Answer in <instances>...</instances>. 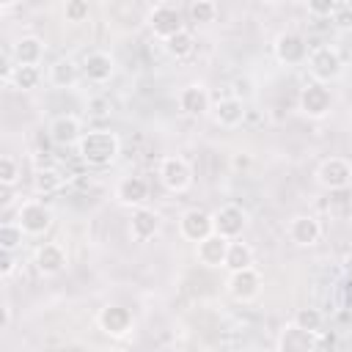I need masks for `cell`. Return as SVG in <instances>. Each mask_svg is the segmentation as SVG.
Here are the masks:
<instances>
[{
    "instance_id": "obj_11",
    "label": "cell",
    "mask_w": 352,
    "mask_h": 352,
    "mask_svg": "<svg viewBox=\"0 0 352 352\" xmlns=\"http://www.w3.org/2000/svg\"><path fill=\"white\" fill-rule=\"evenodd\" d=\"M272 50H275V58H278L280 63H286V66H300V63H305L308 55H311L308 41H305L297 30H283V33H278Z\"/></svg>"
},
{
    "instance_id": "obj_40",
    "label": "cell",
    "mask_w": 352,
    "mask_h": 352,
    "mask_svg": "<svg viewBox=\"0 0 352 352\" xmlns=\"http://www.w3.org/2000/svg\"><path fill=\"white\" fill-rule=\"evenodd\" d=\"M107 352H126L124 346H113V349H107Z\"/></svg>"
},
{
    "instance_id": "obj_22",
    "label": "cell",
    "mask_w": 352,
    "mask_h": 352,
    "mask_svg": "<svg viewBox=\"0 0 352 352\" xmlns=\"http://www.w3.org/2000/svg\"><path fill=\"white\" fill-rule=\"evenodd\" d=\"M228 239H223L220 234H209L206 239H201L195 245V258L204 267H226V256H228Z\"/></svg>"
},
{
    "instance_id": "obj_23",
    "label": "cell",
    "mask_w": 352,
    "mask_h": 352,
    "mask_svg": "<svg viewBox=\"0 0 352 352\" xmlns=\"http://www.w3.org/2000/svg\"><path fill=\"white\" fill-rule=\"evenodd\" d=\"M44 50H47L44 47V38H38V36H22V38L14 41L11 55H14L16 66H38L41 58H44Z\"/></svg>"
},
{
    "instance_id": "obj_37",
    "label": "cell",
    "mask_w": 352,
    "mask_h": 352,
    "mask_svg": "<svg viewBox=\"0 0 352 352\" xmlns=\"http://www.w3.org/2000/svg\"><path fill=\"white\" fill-rule=\"evenodd\" d=\"M330 19L336 22V28H341V30H346V28H352V8H349V6H344V3H338V8H336V14H333Z\"/></svg>"
},
{
    "instance_id": "obj_16",
    "label": "cell",
    "mask_w": 352,
    "mask_h": 352,
    "mask_svg": "<svg viewBox=\"0 0 352 352\" xmlns=\"http://www.w3.org/2000/svg\"><path fill=\"white\" fill-rule=\"evenodd\" d=\"M116 201L129 209H140L148 201V182L143 176H124L116 184Z\"/></svg>"
},
{
    "instance_id": "obj_5",
    "label": "cell",
    "mask_w": 352,
    "mask_h": 352,
    "mask_svg": "<svg viewBox=\"0 0 352 352\" xmlns=\"http://www.w3.org/2000/svg\"><path fill=\"white\" fill-rule=\"evenodd\" d=\"M297 107L302 116L308 118H324L330 110H333V94L327 85L322 82H305L300 88V96H297Z\"/></svg>"
},
{
    "instance_id": "obj_28",
    "label": "cell",
    "mask_w": 352,
    "mask_h": 352,
    "mask_svg": "<svg viewBox=\"0 0 352 352\" xmlns=\"http://www.w3.org/2000/svg\"><path fill=\"white\" fill-rule=\"evenodd\" d=\"M187 14H190V22L209 25V22L217 19V3H212V0H192L187 6Z\"/></svg>"
},
{
    "instance_id": "obj_19",
    "label": "cell",
    "mask_w": 352,
    "mask_h": 352,
    "mask_svg": "<svg viewBox=\"0 0 352 352\" xmlns=\"http://www.w3.org/2000/svg\"><path fill=\"white\" fill-rule=\"evenodd\" d=\"M160 228H162V220H160V214H157L154 209H146V206L132 209V217H129V236H132L135 242H148V239H154V236L160 234Z\"/></svg>"
},
{
    "instance_id": "obj_8",
    "label": "cell",
    "mask_w": 352,
    "mask_h": 352,
    "mask_svg": "<svg viewBox=\"0 0 352 352\" xmlns=\"http://www.w3.org/2000/svg\"><path fill=\"white\" fill-rule=\"evenodd\" d=\"M316 182L319 187L336 192L352 184V162L346 157H327L322 160V165L316 168Z\"/></svg>"
},
{
    "instance_id": "obj_34",
    "label": "cell",
    "mask_w": 352,
    "mask_h": 352,
    "mask_svg": "<svg viewBox=\"0 0 352 352\" xmlns=\"http://www.w3.org/2000/svg\"><path fill=\"white\" fill-rule=\"evenodd\" d=\"M314 352H338V336L333 330L316 333V349Z\"/></svg>"
},
{
    "instance_id": "obj_32",
    "label": "cell",
    "mask_w": 352,
    "mask_h": 352,
    "mask_svg": "<svg viewBox=\"0 0 352 352\" xmlns=\"http://www.w3.org/2000/svg\"><path fill=\"white\" fill-rule=\"evenodd\" d=\"M19 182V162L11 154L0 157V184L3 187H14Z\"/></svg>"
},
{
    "instance_id": "obj_20",
    "label": "cell",
    "mask_w": 352,
    "mask_h": 352,
    "mask_svg": "<svg viewBox=\"0 0 352 352\" xmlns=\"http://www.w3.org/2000/svg\"><path fill=\"white\" fill-rule=\"evenodd\" d=\"M248 110H245V102L239 96H226V99H217L214 107H212V118L217 126L223 129H234L245 121Z\"/></svg>"
},
{
    "instance_id": "obj_18",
    "label": "cell",
    "mask_w": 352,
    "mask_h": 352,
    "mask_svg": "<svg viewBox=\"0 0 352 352\" xmlns=\"http://www.w3.org/2000/svg\"><path fill=\"white\" fill-rule=\"evenodd\" d=\"M176 102H179V110H182L184 116H192V118H198V116H204V113H209V110H212L209 91H206L201 82L184 85V88L179 91Z\"/></svg>"
},
{
    "instance_id": "obj_7",
    "label": "cell",
    "mask_w": 352,
    "mask_h": 352,
    "mask_svg": "<svg viewBox=\"0 0 352 352\" xmlns=\"http://www.w3.org/2000/svg\"><path fill=\"white\" fill-rule=\"evenodd\" d=\"M16 223L25 236H41L52 226V209L44 201H22L16 209Z\"/></svg>"
},
{
    "instance_id": "obj_31",
    "label": "cell",
    "mask_w": 352,
    "mask_h": 352,
    "mask_svg": "<svg viewBox=\"0 0 352 352\" xmlns=\"http://www.w3.org/2000/svg\"><path fill=\"white\" fill-rule=\"evenodd\" d=\"M38 80H41L38 66H16V72H14V77H11V85H14L16 91H33V88L38 85Z\"/></svg>"
},
{
    "instance_id": "obj_36",
    "label": "cell",
    "mask_w": 352,
    "mask_h": 352,
    "mask_svg": "<svg viewBox=\"0 0 352 352\" xmlns=\"http://www.w3.org/2000/svg\"><path fill=\"white\" fill-rule=\"evenodd\" d=\"M16 253H11V250H0V275L3 278H11L14 272H16Z\"/></svg>"
},
{
    "instance_id": "obj_30",
    "label": "cell",
    "mask_w": 352,
    "mask_h": 352,
    "mask_svg": "<svg viewBox=\"0 0 352 352\" xmlns=\"http://www.w3.org/2000/svg\"><path fill=\"white\" fill-rule=\"evenodd\" d=\"M292 322H294L297 327L308 330V333H322V330H324V316H322L319 308H300Z\"/></svg>"
},
{
    "instance_id": "obj_38",
    "label": "cell",
    "mask_w": 352,
    "mask_h": 352,
    "mask_svg": "<svg viewBox=\"0 0 352 352\" xmlns=\"http://www.w3.org/2000/svg\"><path fill=\"white\" fill-rule=\"evenodd\" d=\"M341 267H344V275H346V280H352V250L344 256V264H341Z\"/></svg>"
},
{
    "instance_id": "obj_17",
    "label": "cell",
    "mask_w": 352,
    "mask_h": 352,
    "mask_svg": "<svg viewBox=\"0 0 352 352\" xmlns=\"http://www.w3.org/2000/svg\"><path fill=\"white\" fill-rule=\"evenodd\" d=\"M289 239L297 245V248H311L319 242L322 236V223L314 217V214H294L289 220V228H286Z\"/></svg>"
},
{
    "instance_id": "obj_15",
    "label": "cell",
    "mask_w": 352,
    "mask_h": 352,
    "mask_svg": "<svg viewBox=\"0 0 352 352\" xmlns=\"http://www.w3.org/2000/svg\"><path fill=\"white\" fill-rule=\"evenodd\" d=\"M47 132H50V140H52V143H58V146H77V143L82 140V135H85V132H82L80 118H77V116H72V113L55 116V118L50 121Z\"/></svg>"
},
{
    "instance_id": "obj_39",
    "label": "cell",
    "mask_w": 352,
    "mask_h": 352,
    "mask_svg": "<svg viewBox=\"0 0 352 352\" xmlns=\"http://www.w3.org/2000/svg\"><path fill=\"white\" fill-rule=\"evenodd\" d=\"M8 324H11V305L3 302V330H8Z\"/></svg>"
},
{
    "instance_id": "obj_27",
    "label": "cell",
    "mask_w": 352,
    "mask_h": 352,
    "mask_svg": "<svg viewBox=\"0 0 352 352\" xmlns=\"http://www.w3.org/2000/svg\"><path fill=\"white\" fill-rule=\"evenodd\" d=\"M192 50H195V38H192V33H190L187 28H184L182 33L170 36V38L165 41V52H168L170 58H176V60H182V58L192 55Z\"/></svg>"
},
{
    "instance_id": "obj_26",
    "label": "cell",
    "mask_w": 352,
    "mask_h": 352,
    "mask_svg": "<svg viewBox=\"0 0 352 352\" xmlns=\"http://www.w3.org/2000/svg\"><path fill=\"white\" fill-rule=\"evenodd\" d=\"M245 267H253V248H250L248 242L234 239V242L228 245L226 270H228V272H236V270H245Z\"/></svg>"
},
{
    "instance_id": "obj_25",
    "label": "cell",
    "mask_w": 352,
    "mask_h": 352,
    "mask_svg": "<svg viewBox=\"0 0 352 352\" xmlns=\"http://www.w3.org/2000/svg\"><path fill=\"white\" fill-rule=\"evenodd\" d=\"M63 184H66V173H63L58 165H44V168H38L36 176H33V187H36L38 195H52V192H58Z\"/></svg>"
},
{
    "instance_id": "obj_2",
    "label": "cell",
    "mask_w": 352,
    "mask_h": 352,
    "mask_svg": "<svg viewBox=\"0 0 352 352\" xmlns=\"http://www.w3.org/2000/svg\"><path fill=\"white\" fill-rule=\"evenodd\" d=\"M305 63H308V72H311L314 82H322V85L333 82V80L341 74V69H344L341 52H338L336 47H330V44H319V47H314Z\"/></svg>"
},
{
    "instance_id": "obj_1",
    "label": "cell",
    "mask_w": 352,
    "mask_h": 352,
    "mask_svg": "<svg viewBox=\"0 0 352 352\" xmlns=\"http://www.w3.org/2000/svg\"><path fill=\"white\" fill-rule=\"evenodd\" d=\"M77 154L85 165L104 168V165L116 162V157L121 154V140L110 129H94V132L82 135V140L77 143Z\"/></svg>"
},
{
    "instance_id": "obj_4",
    "label": "cell",
    "mask_w": 352,
    "mask_h": 352,
    "mask_svg": "<svg viewBox=\"0 0 352 352\" xmlns=\"http://www.w3.org/2000/svg\"><path fill=\"white\" fill-rule=\"evenodd\" d=\"M146 25H148L151 33H154L157 38H162V41H168L170 36H176V33L184 30L182 11H179V6H173V3H157V6L148 11Z\"/></svg>"
},
{
    "instance_id": "obj_29",
    "label": "cell",
    "mask_w": 352,
    "mask_h": 352,
    "mask_svg": "<svg viewBox=\"0 0 352 352\" xmlns=\"http://www.w3.org/2000/svg\"><path fill=\"white\" fill-rule=\"evenodd\" d=\"M22 239H25V231L19 228L16 220H6V223L0 226V250L16 253V248L22 245Z\"/></svg>"
},
{
    "instance_id": "obj_24",
    "label": "cell",
    "mask_w": 352,
    "mask_h": 352,
    "mask_svg": "<svg viewBox=\"0 0 352 352\" xmlns=\"http://www.w3.org/2000/svg\"><path fill=\"white\" fill-rule=\"evenodd\" d=\"M50 82L55 85V88H74L77 82H80V77H82V69H80V63L77 60H72V58H58L52 66H50Z\"/></svg>"
},
{
    "instance_id": "obj_33",
    "label": "cell",
    "mask_w": 352,
    "mask_h": 352,
    "mask_svg": "<svg viewBox=\"0 0 352 352\" xmlns=\"http://www.w3.org/2000/svg\"><path fill=\"white\" fill-rule=\"evenodd\" d=\"M88 14H91V8H88L85 0H69V3L63 6V19H66V22H85Z\"/></svg>"
},
{
    "instance_id": "obj_14",
    "label": "cell",
    "mask_w": 352,
    "mask_h": 352,
    "mask_svg": "<svg viewBox=\"0 0 352 352\" xmlns=\"http://www.w3.org/2000/svg\"><path fill=\"white\" fill-rule=\"evenodd\" d=\"M80 69H82V77H85L88 82L102 85V82H110V80H113V74H116V60H113L110 52L94 50V52H88V55L82 58Z\"/></svg>"
},
{
    "instance_id": "obj_13",
    "label": "cell",
    "mask_w": 352,
    "mask_h": 352,
    "mask_svg": "<svg viewBox=\"0 0 352 352\" xmlns=\"http://www.w3.org/2000/svg\"><path fill=\"white\" fill-rule=\"evenodd\" d=\"M33 264H36V270H38L44 278H52V275H60V272L66 270L69 256H66L63 245H58V242H44V245L36 248Z\"/></svg>"
},
{
    "instance_id": "obj_10",
    "label": "cell",
    "mask_w": 352,
    "mask_h": 352,
    "mask_svg": "<svg viewBox=\"0 0 352 352\" xmlns=\"http://www.w3.org/2000/svg\"><path fill=\"white\" fill-rule=\"evenodd\" d=\"M226 292L231 294V300L236 302H250L261 294V275L256 267H245V270H236V272H228V280H226Z\"/></svg>"
},
{
    "instance_id": "obj_12",
    "label": "cell",
    "mask_w": 352,
    "mask_h": 352,
    "mask_svg": "<svg viewBox=\"0 0 352 352\" xmlns=\"http://www.w3.org/2000/svg\"><path fill=\"white\" fill-rule=\"evenodd\" d=\"M179 234H182L187 242H195V245H198L201 239H206L209 234H214V220H212L209 212L192 206V209L182 212V217H179Z\"/></svg>"
},
{
    "instance_id": "obj_9",
    "label": "cell",
    "mask_w": 352,
    "mask_h": 352,
    "mask_svg": "<svg viewBox=\"0 0 352 352\" xmlns=\"http://www.w3.org/2000/svg\"><path fill=\"white\" fill-rule=\"evenodd\" d=\"M212 220H214V234H220V236L228 239V242L239 239L242 231L248 228V212H245L239 204H223V206L212 214Z\"/></svg>"
},
{
    "instance_id": "obj_21",
    "label": "cell",
    "mask_w": 352,
    "mask_h": 352,
    "mask_svg": "<svg viewBox=\"0 0 352 352\" xmlns=\"http://www.w3.org/2000/svg\"><path fill=\"white\" fill-rule=\"evenodd\" d=\"M316 349V333H308L289 322L278 336V352H314Z\"/></svg>"
},
{
    "instance_id": "obj_35",
    "label": "cell",
    "mask_w": 352,
    "mask_h": 352,
    "mask_svg": "<svg viewBox=\"0 0 352 352\" xmlns=\"http://www.w3.org/2000/svg\"><path fill=\"white\" fill-rule=\"evenodd\" d=\"M336 8H338L336 0H314V3H308V14H314V16H333Z\"/></svg>"
},
{
    "instance_id": "obj_6",
    "label": "cell",
    "mask_w": 352,
    "mask_h": 352,
    "mask_svg": "<svg viewBox=\"0 0 352 352\" xmlns=\"http://www.w3.org/2000/svg\"><path fill=\"white\" fill-rule=\"evenodd\" d=\"M157 176H160L162 187L170 192H187L192 187V168L184 157H162Z\"/></svg>"
},
{
    "instance_id": "obj_3",
    "label": "cell",
    "mask_w": 352,
    "mask_h": 352,
    "mask_svg": "<svg viewBox=\"0 0 352 352\" xmlns=\"http://www.w3.org/2000/svg\"><path fill=\"white\" fill-rule=\"evenodd\" d=\"M96 324L104 336L110 338H126L132 330H135V316L126 305H118V302H107L99 308L96 314Z\"/></svg>"
}]
</instances>
